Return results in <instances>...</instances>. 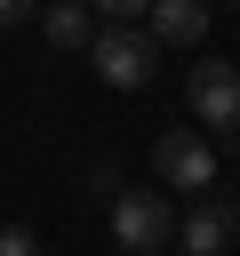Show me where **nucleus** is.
Wrapping results in <instances>:
<instances>
[{
    "mask_svg": "<svg viewBox=\"0 0 240 256\" xmlns=\"http://www.w3.org/2000/svg\"><path fill=\"white\" fill-rule=\"evenodd\" d=\"M216 136H200V128H168L160 144H152V176L168 184V192H192V200H208L216 192Z\"/></svg>",
    "mask_w": 240,
    "mask_h": 256,
    "instance_id": "nucleus-1",
    "label": "nucleus"
},
{
    "mask_svg": "<svg viewBox=\"0 0 240 256\" xmlns=\"http://www.w3.org/2000/svg\"><path fill=\"white\" fill-rule=\"evenodd\" d=\"M176 224H184V216L168 208V192H144V184H136V192L112 200V240H120V256H160V248L176 240Z\"/></svg>",
    "mask_w": 240,
    "mask_h": 256,
    "instance_id": "nucleus-2",
    "label": "nucleus"
},
{
    "mask_svg": "<svg viewBox=\"0 0 240 256\" xmlns=\"http://www.w3.org/2000/svg\"><path fill=\"white\" fill-rule=\"evenodd\" d=\"M88 64H96V80H104V88H144V80H152V64H160V40H152V32H136V24H104V32H96V48H88Z\"/></svg>",
    "mask_w": 240,
    "mask_h": 256,
    "instance_id": "nucleus-3",
    "label": "nucleus"
},
{
    "mask_svg": "<svg viewBox=\"0 0 240 256\" xmlns=\"http://www.w3.org/2000/svg\"><path fill=\"white\" fill-rule=\"evenodd\" d=\"M184 96H192V112H200V136L240 128V64L200 56V64H192V80H184Z\"/></svg>",
    "mask_w": 240,
    "mask_h": 256,
    "instance_id": "nucleus-4",
    "label": "nucleus"
},
{
    "mask_svg": "<svg viewBox=\"0 0 240 256\" xmlns=\"http://www.w3.org/2000/svg\"><path fill=\"white\" fill-rule=\"evenodd\" d=\"M232 224H240V216H232V208L208 192V200H192V208H184L176 248H184V256H224V248H232Z\"/></svg>",
    "mask_w": 240,
    "mask_h": 256,
    "instance_id": "nucleus-5",
    "label": "nucleus"
},
{
    "mask_svg": "<svg viewBox=\"0 0 240 256\" xmlns=\"http://www.w3.org/2000/svg\"><path fill=\"white\" fill-rule=\"evenodd\" d=\"M144 32H152L160 48H200V40H208V8H200V0H152Z\"/></svg>",
    "mask_w": 240,
    "mask_h": 256,
    "instance_id": "nucleus-6",
    "label": "nucleus"
},
{
    "mask_svg": "<svg viewBox=\"0 0 240 256\" xmlns=\"http://www.w3.org/2000/svg\"><path fill=\"white\" fill-rule=\"evenodd\" d=\"M40 32H48L56 48H96V32H104V24H96L80 0H56V8H40Z\"/></svg>",
    "mask_w": 240,
    "mask_h": 256,
    "instance_id": "nucleus-7",
    "label": "nucleus"
},
{
    "mask_svg": "<svg viewBox=\"0 0 240 256\" xmlns=\"http://www.w3.org/2000/svg\"><path fill=\"white\" fill-rule=\"evenodd\" d=\"M0 256H40V240H32L24 224H0Z\"/></svg>",
    "mask_w": 240,
    "mask_h": 256,
    "instance_id": "nucleus-8",
    "label": "nucleus"
},
{
    "mask_svg": "<svg viewBox=\"0 0 240 256\" xmlns=\"http://www.w3.org/2000/svg\"><path fill=\"white\" fill-rule=\"evenodd\" d=\"M24 16H32V8H24V0H0V32H16V24H24Z\"/></svg>",
    "mask_w": 240,
    "mask_h": 256,
    "instance_id": "nucleus-9",
    "label": "nucleus"
}]
</instances>
